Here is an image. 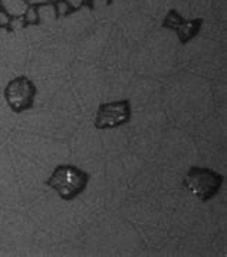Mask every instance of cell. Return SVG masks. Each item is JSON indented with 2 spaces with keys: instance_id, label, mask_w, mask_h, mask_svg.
<instances>
[{
  "instance_id": "cell-5",
  "label": "cell",
  "mask_w": 227,
  "mask_h": 257,
  "mask_svg": "<svg viewBox=\"0 0 227 257\" xmlns=\"http://www.w3.org/2000/svg\"><path fill=\"white\" fill-rule=\"evenodd\" d=\"M201 23H203V21H200V19H197V21H184L176 11H170L168 15L165 16L164 22H163V26L171 29V31H176L180 42L187 43L191 39H194L198 35Z\"/></svg>"
},
{
  "instance_id": "cell-12",
  "label": "cell",
  "mask_w": 227,
  "mask_h": 257,
  "mask_svg": "<svg viewBox=\"0 0 227 257\" xmlns=\"http://www.w3.org/2000/svg\"><path fill=\"white\" fill-rule=\"evenodd\" d=\"M48 2H51V3H55V2H58V0H48Z\"/></svg>"
},
{
  "instance_id": "cell-4",
  "label": "cell",
  "mask_w": 227,
  "mask_h": 257,
  "mask_svg": "<svg viewBox=\"0 0 227 257\" xmlns=\"http://www.w3.org/2000/svg\"><path fill=\"white\" fill-rule=\"evenodd\" d=\"M131 121V103L127 99L102 103L95 116L96 130H113Z\"/></svg>"
},
{
  "instance_id": "cell-1",
  "label": "cell",
  "mask_w": 227,
  "mask_h": 257,
  "mask_svg": "<svg viewBox=\"0 0 227 257\" xmlns=\"http://www.w3.org/2000/svg\"><path fill=\"white\" fill-rule=\"evenodd\" d=\"M89 183V174L75 165L63 164L55 168L46 184L65 201L81 196Z\"/></svg>"
},
{
  "instance_id": "cell-6",
  "label": "cell",
  "mask_w": 227,
  "mask_h": 257,
  "mask_svg": "<svg viewBox=\"0 0 227 257\" xmlns=\"http://www.w3.org/2000/svg\"><path fill=\"white\" fill-rule=\"evenodd\" d=\"M28 8V0H0V9L6 12L12 19L23 18Z\"/></svg>"
},
{
  "instance_id": "cell-2",
  "label": "cell",
  "mask_w": 227,
  "mask_h": 257,
  "mask_svg": "<svg viewBox=\"0 0 227 257\" xmlns=\"http://www.w3.org/2000/svg\"><path fill=\"white\" fill-rule=\"evenodd\" d=\"M223 184V177L210 168L191 167L184 178L186 190L196 200L206 203L220 191Z\"/></svg>"
},
{
  "instance_id": "cell-11",
  "label": "cell",
  "mask_w": 227,
  "mask_h": 257,
  "mask_svg": "<svg viewBox=\"0 0 227 257\" xmlns=\"http://www.w3.org/2000/svg\"><path fill=\"white\" fill-rule=\"evenodd\" d=\"M66 2L71 5L72 9H78V8H81L83 5V0H66Z\"/></svg>"
},
{
  "instance_id": "cell-10",
  "label": "cell",
  "mask_w": 227,
  "mask_h": 257,
  "mask_svg": "<svg viewBox=\"0 0 227 257\" xmlns=\"http://www.w3.org/2000/svg\"><path fill=\"white\" fill-rule=\"evenodd\" d=\"M49 2L48 0H28V5L33 6V8H39V6H45L48 5Z\"/></svg>"
},
{
  "instance_id": "cell-3",
  "label": "cell",
  "mask_w": 227,
  "mask_h": 257,
  "mask_svg": "<svg viewBox=\"0 0 227 257\" xmlns=\"http://www.w3.org/2000/svg\"><path fill=\"white\" fill-rule=\"evenodd\" d=\"M36 96V86L29 78L19 76L8 83L5 89V98L13 112L21 113L31 109Z\"/></svg>"
},
{
  "instance_id": "cell-7",
  "label": "cell",
  "mask_w": 227,
  "mask_h": 257,
  "mask_svg": "<svg viewBox=\"0 0 227 257\" xmlns=\"http://www.w3.org/2000/svg\"><path fill=\"white\" fill-rule=\"evenodd\" d=\"M22 21L28 25H38L39 21H41V13L38 11V8H33V6H29L28 11L25 12Z\"/></svg>"
},
{
  "instance_id": "cell-9",
  "label": "cell",
  "mask_w": 227,
  "mask_h": 257,
  "mask_svg": "<svg viewBox=\"0 0 227 257\" xmlns=\"http://www.w3.org/2000/svg\"><path fill=\"white\" fill-rule=\"evenodd\" d=\"M12 18L5 11L0 9V28H8L11 25Z\"/></svg>"
},
{
  "instance_id": "cell-8",
  "label": "cell",
  "mask_w": 227,
  "mask_h": 257,
  "mask_svg": "<svg viewBox=\"0 0 227 257\" xmlns=\"http://www.w3.org/2000/svg\"><path fill=\"white\" fill-rule=\"evenodd\" d=\"M55 11H56V16L63 18L72 12V8L66 0H58V2H55Z\"/></svg>"
}]
</instances>
